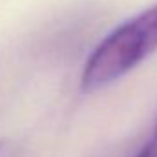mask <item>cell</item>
Here are the masks:
<instances>
[{
    "label": "cell",
    "instance_id": "3",
    "mask_svg": "<svg viewBox=\"0 0 157 157\" xmlns=\"http://www.w3.org/2000/svg\"><path fill=\"white\" fill-rule=\"evenodd\" d=\"M4 150H6V144H4V143H2V141H0V155H2V154H4Z\"/></svg>",
    "mask_w": 157,
    "mask_h": 157
},
{
    "label": "cell",
    "instance_id": "2",
    "mask_svg": "<svg viewBox=\"0 0 157 157\" xmlns=\"http://www.w3.org/2000/svg\"><path fill=\"white\" fill-rule=\"evenodd\" d=\"M135 157H157V121H155V126H154L152 133H150V137L141 146V150L137 152Z\"/></svg>",
    "mask_w": 157,
    "mask_h": 157
},
{
    "label": "cell",
    "instance_id": "1",
    "mask_svg": "<svg viewBox=\"0 0 157 157\" xmlns=\"http://www.w3.org/2000/svg\"><path fill=\"white\" fill-rule=\"evenodd\" d=\"M157 51V4L119 24L90 53L80 73V90L99 91Z\"/></svg>",
    "mask_w": 157,
    "mask_h": 157
}]
</instances>
